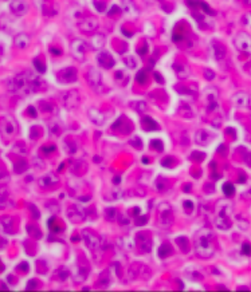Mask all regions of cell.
<instances>
[{
  "label": "cell",
  "instance_id": "6da1fadb",
  "mask_svg": "<svg viewBox=\"0 0 251 292\" xmlns=\"http://www.w3.org/2000/svg\"><path fill=\"white\" fill-rule=\"evenodd\" d=\"M42 84L44 83L42 82L40 78H38L32 72L27 71L24 74H19L8 80V90L19 94H30L39 91L42 89Z\"/></svg>",
  "mask_w": 251,
  "mask_h": 292
},
{
  "label": "cell",
  "instance_id": "7a4b0ae2",
  "mask_svg": "<svg viewBox=\"0 0 251 292\" xmlns=\"http://www.w3.org/2000/svg\"><path fill=\"white\" fill-rule=\"evenodd\" d=\"M195 245H196V252H198L199 256L203 257H208L212 255L214 252V248L211 245V232L208 229H203L200 230L196 236L195 240Z\"/></svg>",
  "mask_w": 251,
  "mask_h": 292
},
{
  "label": "cell",
  "instance_id": "3957f363",
  "mask_svg": "<svg viewBox=\"0 0 251 292\" xmlns=\"http://www.w3.org/2000/svg\"><path fill=\"white\" fill-rule=\"evenodd\" d=\"M173 222L172 208L168 202H161L159 205V224L163 228H168Z\"/></svg>",
  "mask_w": 251,
  "mask_h": 292
},
{
  "label": "cell",
  "instance_id": "277c9868",
  "mask_svg": "<svg viewBox=\"0 0 251 292\" xmlns=\"http://www.w3.org/2000/svg\"><path fill=\"white\" fill-rule=\"evenodd\" d=\"M82 237L85 240L86 247L90 249L93 253H95L102 249L101 248V237H98L94 232H91V230H89V229H85L82 232Z\"/></svg>",
  "mask_w": 251,
  "mask_h": 292
},
{
  "label": "cell",
  "instance_id": "5b68a950",
  "mask_svg": "<svg viewBox=\"0 0 251 292\" xmlns=\"http://www.w3.org/2000/svg\"><path fill=\"white\" fill-rule=\"evenodd\" d=\"M129 278H130V279H142V280H146L148 278H150V270H149V267L144 266V264H140V263L132 264V267L129 268Z\"/></svg>",
  "mask_w": 251,
  "mask_h": 292
},
{
  "label": "cell",
  "instance_id": "8992f818",
  "mask_svg": "<svg viewBox=\"0 0 251 292\" xmlns=\"http://www.w3.org/2000/svg\"><path fill=\"white\" fill-rule=\"evenodd\" d=\"M136 243L141 253H148L152 249V237L148 232H140L136 235Z\"/></svg>",
  "mask_w": 251,
  "mask_h": 292
},
{
  "label": "cell",
  "instance_id": "52a82bcc",
  "mask_svg": "<svg viewBox=\"0 0 251 292\" xmlns=\"http://www.w3.org/2000/svg\"><path fill=\"white\" fill-rule=\"evenodd\" d=\"M79 102H81V97L77 90H70L62 95V103L67 109H74V107L79 105Z\"/></svg>",
  "mask_w": 251,
  "mask_h": 292
},
{
  "label": "cell",
  "instance_id": "ba28073f",
  "mask_svg": "<svg viewBox=\"0 0 251 292\" xmlns=\"http://www.w3.org/2000/svg\"><path fill=\"white\" fill-rule=\"evenodd\" d=\"M67 217L71 222L79 224V222H82L86 218V214H85V210L79 205H73L67 209Z\"/></svg>",
  "mask_w": 251,
  "mask_h": 292
},
{
  "label": "cell",
  "instance_id": "9c48e42d",
  "mask_svg": "<svg viewBox=\"0 0 251 292\" xmlns=\"http://www.w3.org/2000/svg\"><path fill=\"white\" fill-rule=\"evenodd\" d=\"M58 80L63 83H73L77 80V70L74 67L63 68L58 72Z\"/></svg>",
  "mask_w": 251,
  "mask_h": 292
},
{
  "label": "cell",
  "instance_id": "30bf717a",
  "mask_svg": "<svg viewBox=\"0 0 251 292\" xmlns=\"http://www.w3.org/2000/svg\"><path fill=\"white\" fill-rule=\"evenodd\" d=\"M71 52L77 60H82L85 58V52H86V43L81 39H75L71 43Z\"/></svg>",
  "mask_w": 251,
  "mask_h": 292
},
{
  "label": "cell",
  "instance_id": "8fae6325",
  "mask_svg": "<svg viewBox=\"0 0 251 292\" xmlns=\"http://www.w3.org/2000/svg\"><path fill=\"white\" fill-rule=\"evenodd\" d=\"M87 82L93 89H98V87L101 86V74H99V71L97 68L91 67L90 70L87 71Z\"/></svg>",
  "mask_w": 251,
  "mask_h": 292
},
{
  "label": "cell",
  "instance_id": "7c38bea8",
  "mask_svg": "<svg viewBox=\"0 0 251 292\" xmlns=\"http://www.w3.org/2000/svg\"><path fill=\"white\" fill-rule=\"evenodd\" d=\"M97 60H98V63L101 64L102 67H105V68H111V67H113V64H114L113 56H111L107 51L99 52L98 56H97Z\"/></svg>",
  "mask_w": 251,
  "mask_h": 292
},
{
  "label": "cell",
  "instance_id": "4fadbf2b",
  "mask_svg": "<svg viewBox=\"0 0 251 292\" xmlns=\"http://www.w3.org/2000/svg\"><path fill=\"white\" fill-rule=\"evenodd\" d=\"M59 182V180L54 173H47V174H44L42 178H39V185L42 188H51V186H55L56 184Z\"/></svg>",
  "mask_w": 251,
  "mask_h": 292
},
{
  "label": "cell",
  "instance_id": "5bb4252c",
  "mask_svg": "<svg viewBox=\"0 0 251 292\" xmlns=\"http://www.w3.org/2000/svg\"><path fill=\"white\" fill-rule=\"evenodd\" d=\"M14 225H15L14 217H11V216L0 217V228L4 230L6 233H14V232H15Z\"/></svg>",
  "mask_w": 251,
  "mask_h": 292
},
{
  "label": "cell",
  "instance_id": "9a60e30c",
  "mask_svg": "<svg viewBox=\"0 0 251 292\" xmlns=\"http://www.w3.org/2000/svg\"><path fill=\"white\" fill-rule=\"evenodd\" d=\"M0 132L4 136H12L15 133V124L10 120H2L0 121Z\"/></svg>",
  "mask_w": 251,
  "mask_h": 292
},
{
  "label": "cell",
  "instance_id": "2e32d148",
  "mask_svg": "<svg viewBox=\"0 0 251 292\" xmlns=\"http://www.w3.org/2000/svg\"><path fill=\"white\" fill-rule=\"evenodd\" d=\"M97 27H98V22L95 19H86V20L79 23V28L83 32H93L94 30H97Z\"/></svg>",
  "mask_w": 251,
  "mask_h": 292
},
{
  "label": "cell",
  "instance_id": "e0dca14e",
  "mask_svg": "<svg viewBox=\"0 0 251 292\" xmlns=\"http://www.w3.org/2000/svg\"><path fill=\"white\" fill-rule=\"evenodd\" d=\"M11 11L16 15H24L27 12V4L23 0H14L11 2Z\"/></svg>",
  "mask_w": 251,
  "mask_h": 292
},
{
  "label": "cell",
  "instance_id": "ac0fdd59",
  "mask_svg": "<svg viewBox=\"0 0 251 292\" xmlns=\"http://www.w3.org/2000/svg\"><path fill=\"white\" fill-rule=\"evenodd\" d=\"M89 117H90V121L93 122V124H95L98 126H102L106 121L105 115H103L102 113H99L98 110H94V109H91L90 111H89Z\"/></svg>",
  "mask_w": 251,
  "mask_h": 292
},
{
  "label": "cell",
  "instance_id": "d6986e66",
  "mask_svg": "<svg viewBox=\"0 0 251 292\" xmlns=\"http://www.w3.org/2000/svg\"><path fill=\"white\" fill-rule=\"evenodd\" d=\"M8 205V189L6 185H0V209H4Z\"/></svg>",
  "mask_w": 251,
  "mask_h": 292
},
{
  "label": "cell",
  "instance_id": "ffe728a7",
  "mask_svg": "<svg viewBox=\"0 0 251 292\" xmlns=\"http://www.w3.org/2000/svg\"><path fill=\"white\" fill-rule=\"evenodd\" d=\"M142 126H144L145 130H149V132H153V130L159 129V124L150 117H144L142 118Z\"/></svg>",
  "mask_w": 251,
  "mask_h": 292
},
{
  "label": "cell",
  "instance_id": "44dd1931",
  "mask_svg": "<svg viewBox=\"0 0 251 292\" xmlns=\"http://www.w3.org/2000/svg\"><path fill=\"white\" fill-rule=\"evenodd\" d=\"M30 43V38L24 35V34H20V35H18L16 38H15V46L19 48H24L27 47Z\"/></svg>",
  "mask_w": 251,
  "mask_h": 292
},
{
  "label": "cell",
  "instance_id": "7402d4cb",
  "mask_svg": "<svg viewBox=\"0 0 251 292\" xmlns=\"http://www.w3.org/2000/svg\"><path fill=\"white\" fill-rule=\"evenodd\" d=\"M105 40H106V39H105V36H103V35H95V36L91 39L93 48H95V50L102 48L103 44H105Z\"/></svg>",
  "mask_w": 251,
  "mask_h": 292
},
{
  "label": "cell",
  "instance_id": "603a6c76",
  "mask_svg": "<svg viewBox=\"0 0 251 292\" xmlns=\"http://www.w3.org/2000/svg\"><path fill=\"white\" fill-rule=\"evenodd\" d=\"M214 52L216 59L220 60L222 58H224V47L222 44H219L218 42H214Z\"/></svg>",
  "mask_w": 251,
  "mask_h": 292
},
{
  "label": "cell",
  "instance_id": "cb8c5ba5",
  "mask_svg": "<svg viewBox=\"0 0 251 292\" xmlns=\"http://www.w3.org/2000/svg\"><path fill=\"white\" fill-rule=\"evenodd\" d=\"M172 253V248H171V245L169 244H163L161 247L159 248V256L160 257H163V259H165V257H168L169 255Z\"/></svg>",
  "mask_w": 251,
  "mask_h": 292
},
{
  "label": "cell",
  "instance_id": "d4e9b609",
  "mask_svg": "<svg viewBox=\"0 0 251 292\" xmlns=\"http://www.w3.org/2000/svg\"><path fill=\"white\" fill-rule=\"evenodd\" d=\"M55 276H58V279H59V280H66L69 276H70V272H69L67 268L61 267V268H58V270H56Z\"/></svg>",
  "mask_w": 251,
  "mask_h": 292
},
{
  "label": "cell",
  "instance_id": "484cf974",
  "mask_svg": "<svg viewBox=\"0 0 251 292\" xmlns=\"http://www.w3.org/2000/svg\"><path fill=\"white\" fill-rule=\"evenodd\" d=\"M28 136L31 140H38V138L42 136V128H39V126H32V128L30 129Z\"/></svg>",
  "mask_w": 251,
  "mask_h": 292
},
{
  "label": "cell",
  "instance_id": "4316f807",
  "mask_svg": "<svg viewBox=\"0 0 251 292\" xmlns=\"http://www.w3.org/2000/svg\"><path fill=\"white\" fill-rule=\"evenodd\" d=\"M105 218L109 221H114L117 218V210L114 208H107L105 209Z\"/></svg>",
  "mask_w": 251,
  "mask_h": 292
},
{
  "label": "cell",
  "instance_id": "83f0119b",
  "mask_svg": "<svg viewBox=\"0 0 251 292\" xmlns=\"http://www.w3.org/2000/svg\"><path fill=\"white\" fill-rule=\"evenodd\" d=\"M176 243L181 247V251L183 252H188V247H190V244H188V239L187 237H179V239H176Z\"/></svg>",
  "mask_w": 251,
  "mask_h": 292
},
{
  "label": "cell",
  "instance_id": "f1b7e54d",
  "mask_svg": "<svg viewBox=\"0 0 251 292\" xmlns=\"http://www.w3.org/2000/svg\"><path fill=\"white\" fill-rule=\"evenodd\" d=\"M27 168H28V164H27L26 161H19L18 164H15V172H16V173L26 172Z\"/></svg>",
  "mask_w": 251,
  "mask_h": 292
},
{
  "label": "cell",
  "instance_id": "f546056e",
  "mask_svg": "<svg viewBox=\"0 0 251 292\" xmlns=\"http://www.w3.org/2000/svg\"><path fill=\"white\" fill-rule=\"evenodd\" d=\"M27 230H28V233L31 236H34V237H40L42 236L40 229H38L35 225H28V226H27Z\"/></svg>",
  "mask_w": 251,
  "mask_h": 292
},
{
  "label": "cell",
  "instance_id": "4dcf8cb0",
  "mask_svg": "<svg viewBox=\"0 0 251 292\" xmlns=\"http://www.w3.org/2000/svg\"><path fill=\"white\" fill-rule=\"evenodd\" d=\"M146 79H148V72H146V70H141L136 76V80L138 83H145Z\"/></svg>",
  "mask_w": 251,
  "mask_h": 292
},
{
  "label": "cell",
  "instance_id": "1f68e13d",
  "mask_svg": "<svg viewBox=\"0 0 251 292\" xmlns=\"http://www.w3.org/2000/svg\"><path fill=\"white\" fill-rule=\"evenodd\" d=\"M65 148H66V150L69 153H74L77 150V145H75V142H73L70 140H66L65 141Z\"/></svg>",
  "mask_w": 251,
  "mask_h": 292
},
{
  "label": "cell",
  "instance_id": "d6a6232c",
  "mask_svg": "<svg viewBox=\"0 0 251 292\" xmlns=\"http://www.w3.org/2000/svg\"><path fill=\"white\" fill-rule=\"evenodd\" d=\"M150 146H152L153 149H156L157 152H163V149H164V145L160 140H153L152 142H150Z\"/></svg>",
  "mask_w": 251,
  "mask_h": 292
},
{
  "label": "cell",
  "instance_id": "836d02e7",
  "mask_svg": "<svg viewBox=\"0 0 251 292\" xmlns=\"http://www.w3.org/2000/svg\"><path fill=\"white\" fill-rule=\"evenodd\" d=\"M34 64H35L36 70L39 71V72H42V74H43V72L46 71V66L43 64V62H42L40 59H35V60H34Z\"/></svg>",
  "mask_w": 251,
  "mask_h": 292
},
{
  "label": "cell",
  "instance_id": "e575fe53",
  "mask_svg": "<svg viewBox=\"0 0 251 292\" xmlns=\"http://www.w3.org/2000/svg\"><path fill=\"white\" fill-rule=\"evenodd\" d=\"M133 106H136L134 109H136L138 113H145V110H146V103L145 102H136V103H133Z\"/></svg>",
  "mask_w": 251,
  "mask_h": 292
},
{
  "label": "cell",
  "instance_id": "d590c367",
  "mask_svg": "<svg viewBox=\"0 0 251 292\" xmlns=\"http://www.w3.org/2000/svg\"><path fill=\"white\" fill-rule=\"evenodd\" d=\"M223 190H224V193H226L227 196H231V194H232L234 192H235L234 186L231 185V184H228V182H227V184H224V185H223Z\"/></svg>",
  "mask_w": 251,
  "mask_h": 292
},
{
  "label": "cell",
  "instance_id": "8d00e7d4",
  "mask_svg": "<svg viewBox=\"0 0 251 292\" xmlns=\"http://www.w3.org/2000/svg\"><path fill=\"white\" fill-rule=\"evenodd\" d=\"M183 206H184V210L187 213H192V210H194V202L192 201H184Z\"/></svg>",
  "mask_w": 251,
  "mask_h": 292
},
{
  "label": "cell",
  "instance_id": "74e56055",
  "mask_svg": "<svg viewBox=\"0 0 251 292\" xmlns=\"http://www.w3.org/2000/svg\"><path fill=\"white\" fill-rule=\"evenodd\" d=\"M123 60H125V63L128 64L129 68H134V67H136V60H134L133 56H126Z\"/></svg>",
  "mask_w": 251,
  "mask_h": 292
},
{
  "label": "cell",
  "instance_id": "f35d334b",
  "mask_svg": "<svg viewBox=\"0 0 251 292\" xmlns=\"http://www.w3.org/2000/svg\"><path fill=\"white\" fill-rule=\"evenodd\" d=\"M94 6H95V8L98 10V12H103V11H105V8H106L105 3L98 2V0H94Z\"/></svg>",
  "mask_w": 251,
  "mask_h": 292
},
{
  "label": "cell",
  "instance_id": "ab89813d",
  "mask_svg": "<svg viewBox=\"0 0 251 292\" xmlns=\"http://www.w3.org/2000/svg\"><path fill=\"white\" fill-rule=\"evenodd\" d=\"M156 186H157V189H159V190H164V189H165V186H167V181H165L164 178H160V181L157 180Z\"/></svg>",
  "mask_w": 251,
  "mask_h": 292
},
{
  "label": "cell",
  "instance_id": "60d3db41",
  "mask_svg": "<svg viewBox=\"0 0 251 292\" xmlns=\"http://www.w3.org/2000/svg\"><path fill=\"white\" fill-rule=\"evenodd\" d=\"M130 145L132 146H134V148H141L142 146V144H141V140L138 137H136V138H133V140H130Z\"/></svg>",
  "mask_w": 251,
  "mask_h": 292
},
{
  "label": "cell",
  "instance_id": "b9f144b4",
  "mask_svg": "<svg viewBox=\"0 0 251 292\" xmlns=\"http://www.w3.org/2000/svg\"><path fill=\"white\" fill-rule=\"evenodd\" d=\"M42 150H43L44 153H51V152L55 150V146H43Z\"/></svg>",
  "mask_w": 251,
  "mask_h": 292
},
{
  "label": "cell",
  "instance_id": "7bdbcfd3",
  "mask_svg": "<svg viewBox=\"0 0 251 292\" xmlns=\"http://www.w3.org/2000/svg\"><path fill=\"white\" fill-rule=\"evenodd\" d=\"M243 253H246V255H250V253H251V245H249V244H245V245H243Z\"/></svg>",
  "mask_w": 251,
  "mask_h": 292
},
{
  "label": "cell",
  "instance_id": "ee69618b",
  "mask_svg": "<svg viewBox=\"0 0 251 292\" xmlns=\"http://www.w3.org/2000/svg\"><path fill=\"white\" fill-rule=\"evenodd\" d=\"M36 286H38V283L35 280H31V282L27 284V288H28V290H34V288H36Z\"/></svg>",
  "mask_w": 251,
  "mask_h": 292
},
{
  "label": "cell",
  "instance_id": "f6af8a7d",
  "mask_svg": "<svg viewBox=\"0 0 251 292\" xmlns=\"http://www.w3.org/2000/svg\"><path fill=\"white\" fill-rule=\"evenodd\" d=\"M28 113L31 114V117H32V118H35V117H36V111H35V109H34L32 106H30V109H28Z\"/></svg>",
  "mask_w": 251,
  "mask_h": 292
},
{
  "label": "cell",
  "instance_id": "bcb514c9",
  "mask_svg": "<svg viewBox=\"0 0 251 292\" xmlns=\"http://www.w3.org/2000/svg\"><path fill=\"white\" fill-rule=\"evenodd\" d=\"M154 78H156V80H159L160 83H164V79L161 78V74H159V72H156V74H154Z\"/></svg>",
  "mask_w": 251,
  "mask_h": 292
},
{
  "label": "cell",
  "instance_id": "7dc6e473",
  "mask_svg": "<svg viewBox=\"0 0 251 292\" xmlns=\"http://www.w3.org/2000/svg\"><path fill=\"white\" fill-rule=\"evenodd\" d=\"M118 12H119V8H118V7H113V8H111V12H109V15L111 16V15L118 14Z\"/></svg>",
  "mask_w": 251,
  "mask_h": 292
},
{
  "label": "cell",
  "instance_id": "c3c4849f",
  "mask_svg": "<svg viewBox=\"0 0 251 292\" xmlns=\"http://www.w3.org/2000/svg\"><path fill=\"white\" fill-rule=\"evenodd\" d=\"M30 208L31 209H32V212H34V217H38V210H36V208H35V206H34V205H30Z\"/></svg>",
  "mask_w": 251,
  "mask_h": 292
},
{
  "label": "cell",
  "instance_id": "681fc988",
  "mask_svg": "<svg viewBox=\"0 0 251 292\" xmlns=\"http://www.w3.org/2000/svg\"><path fill=\"white\" fill-rule=\"evenodd\" d=\"M115 78H117L118 80H119V79H122V78H123V75H122V71H117V75H115Z\"/></svg>",
  "mask_w": 251,
  "mask_h": 292
},
{
  "label": "cell",
  "instance_id": "f907efd6",
  "mask_svg": "<svg viewBox=\"0 0 251 292\" xmlns=\"http://www.w3.org/2000/svg\"><path fill=\"white\" fill-rule=\"evenodd\" d=\"M51 52H54V55H61V51L56 48H51Z\"/></svg>",
  "mask_w": 251,
  "mask_h": 292
},
{
  "label": "cell",
  "instance_id": "816d5d0a",
  "mask_svg": "<svg viewBox=\"0 0 251 292\" xmlns=\"http://www.w3.org/2000/svg\"><path fill=\"white\" fill-rule=\"evenodd\" d=\"M145 221H146V218H145V217H142V218H140V220L137 221V224H144Z\"/></svg>",
  "mask_w": 251,
  "mask_h": 292
},
{
  "label": "cell",
  "instance_id": "f5cc1de1",
  "mask_svg": "<svg viewBox=\"0 0 251 292\" xmlns=\"http://www.w3.org/2000/svg\"><path fill=\"white\" fill-rule=\"evenodd\" d=\"M3 177H6V172H3L2 169H0V180H2Z\"/></svg>",
  "mask_w": 251,
  "mask_h": 292
},
{
  "label": "cell",
  "instance_id": "db71d44e",
  "mask_svg": "<svg viewBox=\"0 0 251 292\" xmlns=\"http://www.w3.org/2000/svg\"><path fill=\"white\" fill-rule=\"evenodd\" d=\"M118 181H119V178L117 177V178H114V184H118Z\"/></svg>",
  "mask_w": 251,
  "mask_h": 292
}]
</instances>
